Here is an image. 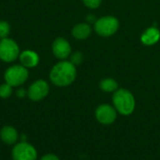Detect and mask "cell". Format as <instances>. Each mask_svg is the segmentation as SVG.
I'll return each mask as SVG.
<instances>
[{
  "instance_id": "obj_1",
  "label": "cell",
  "mask_w": 160,
  "mask_h": 160,
  "mask_svg": "<svg viewBox=\"0 0 160 160\" xmlns=\"http://www.w3.org/2000/svg\"><path fill=\"white\" fill-rule=\"evenodd\" d=\"M76 67L70 62L62 60L55 64L50 71L51 82L59 87L70 85L76 79Z\"/></svg>"
},
{
  "instance_id": "obj_2",
  "label": "cell",
  "mask_w": 160,
  "mask_h": 160,
  "mask_svg": "<svg viewBox=\"0 0 160 160\" xmlns=\"http://www.w3.org/2000/svg\"><path fill=\"white\" fill-rule=\"evenodd\" d=\"M112 106L118 113L128 116L133 113L136 100L133 94L128 89H117L112 95Z\"/></svg>"
},
{
  "instance_id": "obj_3",
  "label": "cell",
  "mask_w": 160,
  "mask_h": 160,
  "mask_svg": "<svg viewBox=\"0 0 160 160\" xmlns=\"http://www.w3.org/2000/svg\"><path fill=\"white\" fill-rule=\"evenodd\" d=\"M28 68L22 65H14L9 67L4 74L5 82L8 83L12 87L21 86L28 79Z\"/></svg>"
},
{
  "instance_id": "obj_4",
  "label": "cell",
  "mask_w": 160,
  "mask_h": 160,
  "mask_svg": "<svg viewBox=\"0 0 160 160\" xmlns=\"http://www.w3.org/2000/svg\"><path fill=\"white\" fill-rule=\"evenodd\" d=\"M94 28L98 35L108 38L117 32L119 28V21L113 16H104L95 22Z\"/></svg>"
},
{
  "instance_id": "obj_5",
  "label": "cell",
  "mask_w": 160,
  "mask_h": 160,
  "mask_svg": "<svg viewBox=\"0 0 160 160\" xmlns=\"http://www.w3.org/2000/svg\"><path fill=\"white\" fill-rule=\"evenodd\" d=\"M20 48L16 41L5 38L0 39V60L5 63H12L20 55Z\"/></svg>"
},
{
  "instance_id": "obj_6",
  "label": "cell",
  "mask_w": 160,
  "mask_h": 160,
  "mask_svg": "<svg viewBox=\"0 0 160 160\" xmlns=\"http://www.w3.org/2000/svg\"><path fill=\"white\" fill-rule=\"evenodd\" d=\"M11 156L13 160H37L38 152L32 144L22 142L13 147Z\"/></svg>"
},
{
  "instance_id": "obj_7",
  "label": "cell",
  "mask_w": 160,
  "mask_h": 160,
  "mask_svg": "<svg viewBox=\"0 0 160 160\" xmlns=\"http://www.w3.org/2000/svg\"><path fill=\"white\" fill-rule=\"evenodd\" d=\"M117 111L115 108L109 104H101L98 106L95 112L96 119L98 123L104 126H110L117 119Z\"/></svg>"
},
{
  "instance_id": "obj_8",
  "label": "cell",
  "mask_w": 160,
  "mask_h": 160,
  "mask_svg": "<svg viewBox=\"0 0 160 160\" xmlns=\"http://www.w3.org/2000/svg\"><path fill=\"white\" fill-rule=\"evenodd\" d=\"M49 91V83L44 80H38L29 86L27 90V96L32 101H39L48 96Z\"/></svg>"
},
{
  "instance_id": "obj_9",
  "label": "cell",
  "mask_w": 160,
  "mask_h": 160,
  "mask_svg": "<svg viewBox=\"0 0 160 160\" xmlns=\"http://www.w3.org/2000/svg\"><path fill=\"white\" fill-rule=\"evenodd\" d=\"M52 51L57 59L65 60L71 54V46L66 38L59 37L52 42Z\"/></svg>"
},
{
  "instance_id": "obj_10",
  "label": "cell",
  "mask_w": 160,
  "mask_h": 160,
  "mask_svg": "<svg viewBox=\"0 0 160 160\" xmlns=\"http://www.w3.org/2000/svg\"><path fill=\"white\" fill-rule=\"evenodd\" d=\"M19 60L22 66L26 68H32L38 65L39 56L38 54L32 50H24L20 52Z\"/></svg>"
},
{
  "instance_id": "obj_11",
  "label": "cell",
  "mask_w": 160,
  "mask_h": 160,
  "mask_svg": "<svg viewBox=\"0 0 160 160\" xmlns=\"http://www.w3.org/2000/svg\"><path fill=\"white\" fill-rule=\"evenodd\" d=\"M91 33H92L91 25L89 23H85V22L76 24L71 30L72 36L78 40H82V39L88 38L90 37Z\"/></svg>"
},
{
  "instance_id": "obj_12",
  "label": "cell",
  "mask_w": 160,
  "mask_h": 160,
  "mask_svg": "<svg viewBox=\"0 0 160 160\" xmlns=\"http://www.w3.org/2000/svg\"><path fill=\"white\" fill-rule=\"evenodd\" d=\"M18 132L13 127H4L0 131V138L2 142L8 145L16 143V142L18 141Z\"/></svg>"
},
{
  "instance_id": "obj_13",
  "label": "cell",
  "mask_w": 160,
  "mask_h": 160,
  "mask_svg": "<svg viewBox=\"0 0 160 160\" xmlns=\"http://www.w3.org/2000/svg\"><path fill=\"white\" fill-rule=\"evenodd\" d=\"M160 33L156 27L148 28L142 36V42L145 45H154L159 40Z\"/></svg>"
},
{
  "instance_id": "obj_14",
  "label": "cell",
  "mask_w": 160,
  "mask_h": 160,
  "mask_svg": "<svg viewBox=\"0 0 160 160\" xmlns=\"http://www.w3.org/2000/svg\"><path fill=\"white\" fill-rule=\"evenodd\" d=\"M99 88L106 93H114L118 88V82L112 79V78H106L103 79L99 82Z\"/></svg>"
},
{
  "instance_id": "obj_15",
  "label": "cell",
  "mask_w": 160,
  "mask_h": 160,
  "mask_svg": "<svg viewBox=\"0 0 160 160\" xmlns=\"http://www.w3.org/2000/svg\"><path fill=\"white\" fill-rule=\"evenodd\" d=\"M12 88L13 87L11 85H9L8 83H7V82L1 84L0 85V98H9L12 95V92H13Z\"/></svg>"
},
{
  "instance_id": "obj_16",
  "label": "cell",
  "mask_w": 160,
  "mask_h": 160,
  "mask_svg": "<svg viewBox=\"0 0 160 160\" xmlns=\"http://www.w3.org/2000/svg\"><path fill=\"white\" fill-rule=\"evenodd\" d=\"M10 33V26L8 22L0 21V39L8 38Z\"/></svg>"
},
{
  "instance_id": "obj_17",
  "label": "cell",
  "mask_w": 160,
  "mask_h": 160,
  "mask_svg": "<svg viewBox=\"0 0 160 160\" xmlns=\"http://www.w3.org/2000/svg\"><path fill=\"white\" fill-rule=\"evenodd\" d=\"M82 59H83V56H82V52H75L74 53L70 54V62L74 66L80 65L82 62Z\"/></svg>"
},
{
  "instance_id": "obj_18",
  "label": "cell",
  "mask_w": 160,
  "mask_h": 160,
  "mask_svg": "<svg viewBox=\"0 0 160 160\" xmlns=\"http://www.w3.org/2000/svg\"><path fill=\"white\" fill-rule=\"evenodd\" d=\"M82 2L87 8H89L91 9H95L100 6L102 0H82Z\"/></svg>"
},
{
  "instance_id": "obj_19",
  "label": "cell",
  "mask_w": 160,
  "mask_h": 160,
  "mask_svg": "<svg viewBox=\"0 0 160 160\" xmlns=\"http://www.w3.org/2000/svg\"><path fill=\"white\" fill-rule=\"evenodd\" d=\"M40 160H60L57 156H55L54 154H47L45 156H43Z\"/></svg>"
},
{
  "instance_id": "obj_20",
  "label": "cell",
  "mask_w": 160,
  "mask_h": 160,
  "mask_svg": "<svg viewBox=\"0 0 160 160\" xmlns=\"http://www.w3.org/2000/svg\"><path fill=\"white\" fill-rule=\"evenodd\" d=\"M16 95H17L18 98H24V97L27 95V92L25 91V89L21 88V89H18V90H17Z\"/></svg>"
}]
</instances>
